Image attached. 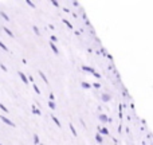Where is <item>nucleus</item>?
<instances>
[{"label":"nucleus","instance_id":"nucleus-1","mask_svg":"<svg viewBox=\"0 0 153 145\" xmlns=\"http://www.w3.org/2000/svg\"><path fill=\"white\" fill-rule=\"evenodd\" d=\"M82 69L85 70V71H87V73H90V74H93V75L95 77V78H101V75L98 74L97 71H95L93 67H89V66H82Z\"/></svg>","mask_w":153,"mask_h":145},{"label":"nucleus","instance_id":"nucleus-2","mask_svg":"<svg viewBox=\"0 0 153 145\" xmlns=\"http://www.w3.org/2000/svg\"><path fill=\"white\" fill-rule=\"evenodd\" d=\"M0 118H1V121L3 122H5L7 125H10V126H15V124H13L12 121H10V120L7 118V117H4V116H0Z\"/></svg>","mask_w":153,"mask_h":145},{"label":"nucleus","instance_id":"nucleus-3","mask_svg":"<svg viewBox=\"0 0 153 145\" xmlns=\"http://www.w3.org/2000/svg\"><path fill=\"white\" fill-rule=\"evenodd\" d=\"M19 77H20V78H22V81H23L24 83H28V78H27V77L24 75V74L22 73V71H19Z\"/></svg>","mask_w":153,"mask_h":145},{"label":"nucleus","instance_id":"nucleus-4","mask_svg":"<svg viewBox=\"0 0 153 145\" xmlns=\"http://www.w3.org/2000/svg\"><path fill=\"white\" fill-rule=\"evenodd\" d=\"M53 120H54V122H55V124H56V126H58V128H61V126H62V125H61V122H59V120L56 118L55 116H53Z\"/></svg>","mask_w":153,"mask_h":145},{"label":"nucleus","instance_id":"nucleus-5","mask_svg":"<svg viewBox=\"0 0 153 145\" xmlns=\"http://www.w3.org/2000/svg\"><path fill=\"white\" fill-rule=\"evenodd\" d=\"M39 75L42 77V79H43V81H45V83H48L47 78H46V75H45V74H43V71H39Z\"/></svg>","mask_w":153,"mask_h":145},{"label":"nucleus","instance_id":"nucleus-6","mask_svg":"<svg viewBox=\"0 0 153 145\" xmlns=\"http://www.w3.org/2000/svg\"><path fill=\"white\" fill-rule=\"evenodd\" d=\"M50 46H51V48H53V51H54V53H55V54H58V53H59V51H58V48H56V46L54 45V43H50Z\"/></svg>","mask_w":153,"mask_h":145},{"label":"nucleus","instance_id":"nucleus-7","mask_svg":"<svg viewBox=\"0 0 153 145\" xmlns=\"http://www.w3.org/2000/svg\"><path fill=\"white\" fill-rule=\"evenodd\" d=\"M70 129H71L73 135H74V136H78V135H76V130H75V128H74V125H73V124H70Z\"/></svg>","mask_w":153,"mask_h":145},{"label":"nucleus","instance_id":"nucleus-8","mask_svg":"<svg viewBox=\"0 0 153 145\" xmlns=\"http://www.w3.org/2000/svg\"><path fill=\"white\" fill-rule=\"evenodd\" d=\"M3 30H4V32H7V34H8V35H10V36H13V34H12V32H11V31H10V30H8V28H7V27H3Z\"/></svg>","mask_w":153,"mask_h":145},{"label":"nucleus","instance_id":"nucleus-9","mask_svg":"<svg viewBox=\"0 0 153 145\" xmlns=\"http://www.w3.org/2000/svg\"><path fill=\"white\" fill-rule=\"evenodd\" d=\"M0 47H1V48H3V50H4V51H10V50H8V48H7V46H5V45H4V43H3V42H0Z\"/></svg>","mask_w":153,"mask_h":145},{"label":"nucleus","instance_id":"nucleus-10","mask_svg":"<svg viewBox=\"0 0 153 145\" xmlns=\"http://www.w3.org/2000/svg\"><path fill=\"white\" fill-rule=\"evenodd\" d=\"M63 23H66V24H67V27H69L70 30H73V26H71V23H70V22H67L66 19H63Z\"/></svg>","mask_w":153,"mask_h":145},{"label":"nucleus","instance_id":"nucleus-11","mask_svg":"<svg viewBox=\"0 0 153 145\" xmlns=\"http://www.w3.org/2000/svg\"><path fill=\"white\" fill-rule=\"evenodd\" d=\"M95 140H97L98 143H102V137H101V135H100V133H98V135L95 136Z\"/></svg>","mask_w":153,"mask_h":145},{"label":"nucleus","instance_id":"nucleus-12","mask_svg":"<svg viewBox=\"0 0 153 145\" xmlns=\"http://www.w3.org/2000/svg\"><path fill=\"white\" fill-rule=\"evenodd\" d=\"M48 106H50V108H51V109H53V110H54V109H55V108H56V106H55V103H54V102H53V101H50V102H48Z\"/></svg>","mask_w":153,"mask_h":145},{"label":"nucleus","instance_id":"nucleus-13","mask_svg":"<svg viewBox=\"0 0 153 145\" xmlns=\"http://www.w3.org/2000/svg\"><path fill=\"white\" fill-rule=\"evenodd\" d=\"M32 112H34V113H35V114H38V116H39V114H40V112H39V110H38V109H36V108H35V106H32Z\"/></svg>","mask_w":153,"mask_h":145},{"label":"nucleus","instance_id":"nucleus-14","mask_svg":"<svg viewBox=\"0 0 153 145\" xmlns=\"http://www.w3.org/2000/svg\"><path fill=\"white\" fill-rule=\"evenodd\" d=\"M0 109H3V110H4V112H5V113H8V109H7V108H5V106H4V105H3V103H1V102H0Z\"/></svg>","mask_w":153,"mask_h":145},{"label":"nucleus","instance_id":"nucleus-15","mask_svg":"<svg viewBox=\"0 0 153 145\" xmlns=\"http://www.w3.org/2000/svg\"><path fill=\"white\" fill-rule=\"evenodd\" d=\"M34 90H35V93H38V94H40V90H39V87H38L35 83H34Z\"/></svg>","mask_w":153,"mask_h":145},{"label":"nucleus","instance_id":"nucleus-16","mask_svg":"<svg viewBox=\"0 0 153 145\" xmlns=\"http://www.w3.org/2000/svg\"><path fill=\"white\" fill-rule=\"evenodd\" d=\"M98 130H100V132H102L103 135H109V132L106 129H101V128H98Z\"/></svg>","mask_w":153,"mask_h":145},{"label":"nucleus","instance_id":"nucleus-17","mask_svg":"<svg viewBox=\"0 0 153 145\" xmlns=\"http://www.w3.org/2000/svg\"><path fill=\"white\" fill-rule=\"evenodd\" d=\"M27 4H28L30 5V7H32V8H35V4H34V3H32V1H30V0H27Z\"/></svg>","mask_w":153,"mask_h":145},{"label":"nucleus","instance_id":"nucleus-18","mask_svg":"<svg viewBox=\"0 0 153 145\" xmlns=\"http://www.w3.org/2000/svg\"><path fill=\"white\" fill-rule=\"evenodd\" d=\"M1 16H3V18H4L5 19V20H10V18H8V16H7V13H5V12H1Z\"/></svg>","mask_w":153,"mask_h":145},{"label":"nucleus","instance_id":"nucleus-19","mask_svg":"<svg viewBox=\"0 0 153 145\" xmlns=\"http://www.w3.org/2000/svg\"><path fill=\"white\" fill-rule=\"evenodd\" d=\"M34 143H35V144H38V143H39V137H38L36 135L34 136Z\"/></svg>","mask_w":153,"mask_h":145},{"label":"nucleus","instance_id":"nucleus-20","mask_svg":"<svg viewBox=\"0 0 153 145\" xmlns=\"http://www.w3.org/2000/svg\"><path fill=\"white\" fill-rule=\"evenodd\" d=\"M34 32L36 35H40V32H39V30H38V27H34Z\"/></svg>","mask_w":153,"mask_h":145},{"label":"nucleus","instance_id":"nucleus-21","mask_svg":"<svg viewBox=\"0 0 153 145\" xmlns=\"http://www.w3.org/2000/svg\"><path fill=\"white\" fill-rule=\"evenodd\" d=\"M100 118H101V120H102V121H108V118H106V117H105V116H102V114H101V116H100Z\"/></svg>","mask_w":153,"mask_h":145},{"label":"nucleus","instance_id":"nucleus-22","mask_svg":"<svg viewBox=\"0 0 153 145\" xmlns=\"http://www.w3.org/2000/svg\"><path fill=\"white\" fill-rule=\"evenodd\" d=\"M82 86H83L85 89H89V87H90V85H87V83H82Z\"/></svg>","mask_w":153,"mask_h":145},{"label":"nucleus","instance_id":"nucleus-23","mask_svg":"<svg viewBox=\"0 0 153 145\" xmlns=\"http://www.w3.org/2000/svg\"><path fill=\"white\" fill-rule=\"evenodd\" d=\"M56 42V36H51V43Z\"/></svg>","mask_w":153,"mask_h":145},{"label":"nucleus","instance_id":"nucleus-24","mask_svg":"<svg viewBox=\"0 0 153 145\" xmlns=\"http://www.w3.org/2000/svg\"><path fill=\"white\" fill-rule=\"evenodd\" d=\"M0 67H1V69H3V71H7V67H5L4 65H0Z\"/></svg>","mask_w":153,"mask_h":145},{"label":"nucleus","instance_id":"nucleus-25","mask_svg":"<svg viewBox=\"0 0 153 145\" xmlns=\"http://www.w3.org/2000/svg\"><path fill=\"white\" fill-rule=\"evenodd\" d=\"M53 4L55 5V7H58V5H59V3H58V1H53Z\"/></svg>","mask_w":153,"mask_h":145},{"label":"nucleus","instance_id":"nucleus-26","mask_svg":"<svg viewBox=\"0 0 153 145\" xmlns=\"http://www.w3.org/2000/svg\"><path fill=\"white\" fill-rule=\"evenodd\" d=\"M0 145H3V144H0Z\"/></svg>","mask_w":153,"mask_h":145}]
</instances>
